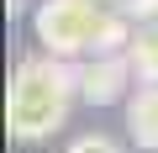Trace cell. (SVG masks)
<instances>
[{
    "label": "cell",
    "mask_w": 158,
    "mask_h": 153,
    "mask_svg": "<svg viewBox=\"0 0 158 153\" xmlns=\"http://www.w3.org/2000/svg\"><path fill=\"white\" fill-rule=\"evenodd\" d=\"M69 153H121V148H116L111 137H100V132H90V137H79V142H74Z\"/></svg>",
    "instance_id": "6"
},
{
    "label": "cell",
    "mask_w": 158,
    "mask_h": 153,
    "mask_svg": "<svg viewBox=\"0 0 158 153\" xmlns=\"http://www.w3.org/2000/svg\"><path fill=\"white\" fill-rule=\"evenodd\" d=\"M32 32L48 58L127 53V42H132V21L111 16L106 0H42L32 11Z\"/></svg>",
    "instance_id": "1"
},
{
    "label": "cell",
    "mask_w": 158,
    "mask_h": 153,
    "mask_svg": "<svg viewBox=\"0 0 158 153\" xmlns=\"http://www.w3.org/2000/svg\"><path fill=\"white\" fill-rule=\"evenodd\" d=\"M74 85L90 106H116L132 85V63H127V53H95L74 69Z\"/></svg>",
    "instance_id": "3"
},
{
    "label": "cell",
    "mask_w": 158,
    "mask_h": 153,
    "mask_svg": "<svg viewBox=\"0 0 158 153\" xmlns=\"http://www.w3.org/2000/svg\"><path fill=\"white\" fill-rule=\"evenodd\" d=\"M79 95L69 58H21L11 74V95H6V121L11 137L21 142H42L63 127L69 100Z\"/></svg>",
    "instance_id": "2"
},
{
    "label": "cell",
    "mask_w": 158,
    "mask_h": 153,
    "mask_svg": "<svg viewBox=\"0 0 158 153\" xmlns=\"http://www.w3.org/2000/svg\"><path fill=\"white\" fill-rule=\"evenodd\" d=\"M127 132L137 148L158 153V85H142L132 100H127Z\"/></svg>",
    "instance_id": "4"
},
{
    "label": "cell",
    "mask_w": 158,
    "mask_h": 153,
    "mask_svg": "<svg viewBox=\"0 0 158 153\" xmlns=\"http://www.w3.org/2000/svg\"><path fill=\"white\" fill-rule=\"evenodd\" d=\"M127 63L142 85H158V21H137L127 42Z\"/></svg>",
    "instance_id": "5"
},
{
    "label": "cell",
    "mask_w": 158,
    "mask_h": 153,
    "mask_svg": "<svg viewBox=\"0 0 158 153\" xmlns=\"http://www.w3.org/2000/svg\"><path fill=\"white\" fill-rule=\"evenodd\" d=\"M127 21H158V0H127Z\"/></svg>",
    "instance_id": "7"
}]
</instances>
